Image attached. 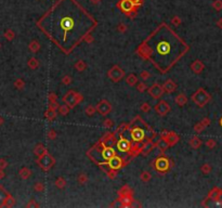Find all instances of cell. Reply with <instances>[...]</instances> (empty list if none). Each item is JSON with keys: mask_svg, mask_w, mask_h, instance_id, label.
I'll list each match as a JSON object with an SVG mask.
<instances>
[{"mask_svg": "<svg viewBox=\"0 0 222 208\" xmlns=\"http://www.w3.org/2000/svg\"><path fill=\"white\" fill-rule=\"evenodd\" d=\"M119 194L120 196H127V195H132L131 194V190L128 188L127 185H125L124 188L121 189V190L119 191Z\"/></svg>", "mask_w": 222, "mask_h": 208, "instance_id": "d6a6232c", "label": "cell"}, {"mask_svg": "<svg viewBox=\"0 0 222 208\" xmlns=\"http://www.w3.org/2000/svg\"><path fill=\"white\" fill-rule=\"evenodd\" d=\"M117 148H118V151H119V152H122V153L129 152V151H130V148H131V143L127 139L120 137L119 141L117 142Z\"/></svg>", "mask_w": 222, "mask_h": 208, "instance_id": "5bb4252c", "label": "cell"}, {"mask_svg": "<svg viewBox=\"0 0 222 208\" xmlns=\"http://www.w3.org/2000/svg\"><path fill=\"white\" fill-rule=\"evenodd\" d=\"M141 111H142L143 113H149V112L151 111V105H150L149 103H143L142 105H141Z\"/></svg>", "mask_w": 222, "mask_h": 208, "instance_id": "d590c367", "label": "cell"}, {"mask_svg": "<svg viewBox=\"0 0 222 208\" xmlns=\"http://www.w3.org/2000/svg\"><path fill=\"white\" fill-rule=\"evenodd\" d=\"M107 76H109V78L112 80V81L117 82V81H119L120 79H122V78H124L125 72L122 71V69H120L118 65H115V66H113L109 71V73H107Z\"/></svg>", "mask_w": 222, "mask_h": 208, "instance_id": "52a82bcc", "label": "cell"}, {"mask_svg": "<svg viewBox=\"0 0 222 208\" xmlns=\"http://www.w3.org/2000/svg\"><path fill=\"white\" fill-rule=\"evenodd\" d=\"M24 81H23L22 79H16L15 82H14V86H15V88L18 89H23L24 88Z\"/></svg>", "mask_w": 222, "mask_h": 208, "instance_id": "60d3db41", "label": "cell"}, {"mask_svg": "<svg viewBox=\"0 0 222 208\" xmlns=\"http://www.w3.org/2000/svg\"><path fill=\"white\" fill-rule=\"evenodd\" d=\"M29 50L31 51V52H34V53H36L38 50L40 49V44L38 41H36V40H34V41H31V44H29Z\"/></svg>", "mask_w": 222, "mask_h": 208, "instance_id": "4316f807", "label": "cell"}, {"mask_svg": "<svg viewBox=\"0 0 222 208\" xmlns=\"http://www.w3.org/2000/svg\"><path fill=\"white\" fill-rule=\"evenodd\" d=\"M202 171H203V173H205V175H208V173L211 171V166H210V165H208V164L203 165Z\"/></svg>", "mask_w": 222, "mask_h": 208, "instance_id": "74e56055", "label": "cell"}, {"mask_svg": "<svg viewBox=\"0 0 222 208\" xmlns=\"http://www.w3.org/2000/svg\"><path fill=\"white\" fill-rule=\"evenodd\" d=\"M96 111H97V107L92 106V105H88V106L86 107V110H84V113L88 116H92L96 113Z\"/></svg>", "mask_w": 222, "mask_h": 208, "instance_id": "4dcf8cb0", "label": "cell"}, {"mask_svg": "<svg viewBox=\"0 0 222 208\" xmlns=\"http://www.w3.org/2000/svg\"><path fill=\"white\" fill-rule=\"evenodd\" d=\"M34 189H35L36 192H42V191L44 190V185L41 182H37V183L35 184V186H34Z\"/></svg>", "mask_w": 222, "mask_h": 208, "instance_id": "8d00e7d4", "label": "cell"}, {"mask_svg": "<svg viewBox=\"0 0 222 208\" xmlns=\"http://www.w3.org/2000/svg\"><path fill=\"white\" fill-rule=\"evenodd\" d=\"M162 88H164V90L166 91V92L172 93V92H175V89H177V85H175V82L172 81L171 79H168L165 81L164 85H162Z\"/></svg>", "mask_w": 222, "mask_h": 208, "instance_id": "ac0fdd59", "label": "cell"}, {"mask_svg": "<svg viewBox=\"0 0 222 208\" xmlns=\"http://www.w3.org/2000/svg\"><path fill=\"white\" fill-rule=\"evenodd\" d=\"M11 197V195L0 185V207H6L7 206V202L8 199Z\"/></svg>", "mask_w": 222, "mask_h": 208, "instance_id": "2e32d148", "label": "cell"}, {"mask_svg": "<svg viewBox=\"0 0 222 208\" xmlns=\"http://www.w3.org/2000/svg\"><path fill=\"white\" fill-rule=\"evenodd\" d=\"M71 81H72V79H71V77H69V76H64V77H63V79H62V82L64 85H68V84H71Z\"/></svg>", "mask_w": 222, "mask_h": 208, "instance_id": "c3c4849f", "label": "cell"}, {"mask_svg": "<svg viewBox=\"0 0 222 208\" xmlns=\"http://www.w3.org/2000/svg\"><path fill=\"white\" fill-rule=\"evenodd\" d=\"M65 184H66V182H65V180H64V178H63V177H60V178H58V179H56V185L58 186L59 189H63L65 186Z\"/></svg>", "mask_w": 222, "mask_h": 208, "instance_id": "836d02e7", "label": "cell"}, {"mask_svg": "<svg viewBox=\"0 0 222 208\" xmlns=\"http://www.w3.org/2000/svg\"><path fill=\"white\" fill-rule=\"evenodd\" d=\"M220 126L222 127V118H221V119H220Z\"/></svg>", "mask_w": 222, "mask_h": 208, "instance_id": "680465c9", "label": "cell"}, {"mask_svg": "<svg viewBox=\"0 0 222 208\" xmlns=\"http://www.w3.org/2000/svg\"><path fill=\"white\" fill-rule=\"evenodd\" d=\"M20 177L22 178V179H24V180H26V179H28L29 177H31V171L29 170L27 167H23L22 169L20 170Z\"/></svg>", "mask_w": 222, "mask_h": 208, "instance_id": "d4e9b609", "label": "cell"}, {"mask_svg": "<svg viewBox=\"0 0 222 208\" xmlns=\"http://www.w3.org/2000/svg\"><path fill=\"white\" fill-rule=\"evenodd\" d=\"M2 123H3V119L1 117H0V125H2Z\"/></svg>", "mask_w": 222, "mask_h": 208, "instance_id": "6f0895ef", "label": "cell"}, {"mask_svg": "<svg viewBox=\"0 0 222 208\" xmlns=\"http://www.w3.org/2000/svg\"><path fill=\"white\" fill-rule=\"evenodd\" d=\"M0 48H1V44H0Z\"/></svg>", "mask_w": 222, "mask_h": 208, "instance_id": "91938a15", "label": "cell"}, {"mask_svg": "<svg viewBox=\"0 0 222 208\" xmlns=\"http://www.w3.org/2000/svg\"><path fill=\"white\" fill-rule=\"evenodd\" d=\"M124 162H122V160L120 157H118V156H114V157H112L109 160H107V162L105 163H102V164H100V166H109V169H114V170H117V169L121 168L122 166H124Z\"/></svg>", "mask_w": 222, "mask_h": 208, "instance_id": "ba28073f", "label": "cell"}, {"mask_svg": "<svg viewBox=\"0 0 222 208\" xmlns=\"http://www.w3.org/2000/svg\"><path fill=\"white\" fill-rule=\"evenodd\" d=\"M146 85L144 84V82H140V84L138 85V87H137V90L139 91V92H144L145 90H146Z\"/></svg>", "mask_w": 222, "mask_h": 208, "instance_id": "ee69618b", "label": "cell"}, {"mask_svg": "<svg viewBox=\"0 0 222 208\" xmlns=\"http://www.w3.org/2000/svg\"><path fill=\"white\" fill-rule=\"evenodd\" d=\"M202 144H203L202 140H200L198 137H193L191 140H190V145H191L192 148H194V150H196V148H199Z\"/></svg>", "mask_w": 222, "mask_h": 208, "instance_id": "7402d4cb", "label": "cell"}, {"mask_svg": "<svg viewBox=\"0 0 222 208\" xmlns=\"http://www.w3.org/2000/svg\"><path fill=\"white\" fill-rule=\"evenodd\" d=\"M126 82L129 86H134V85L138 82V78H137V76L134 75V74H130L129 76H127Z\"/></svg>", "mask_w": 222, "mask_h": 208, "instance_id": "484cf974", "label": "cell"}, {"mask_svg": "<svg viewBox=\"0 0 222 208\" xmlns=\"http://www.w3.org/2000/svg\"><path fill=\"white\" fill-rule=\"evenodd\" d=\"M77 180H78V182H79L80 184H84L87 182V176L84 175V173H81V175H79L78 176V178H77Z\"/></svg>", "mask_w": 222, "mask_h": 208, "instance_id": "ab89813d", "label": "cell"}, {"mask_svg": "<svg viewBox=\"0 0 222 208\" xmlns=\"http://www.w3.org/2000/svg\"><path fill=\"white\" fill-rule=\"evenodd\" d=\"M209 124H210V120H209L208 118H204L202 122L198 123L197 125H195V127H194V130H195V132L199 133V132H202V131L204 130V129L206 128V127L208 126Z\"/></svg>", "mask_w": 222, "mask_h": 208, "instance_id": "d6986e66", "label": "cell"}, {"mask_svg": "<svg viewBox=\"0 0 222 208\" xmlns=\"http://www.w3.org/2000/svg\"><path fill=\"white\" fill-rule=\"evenodd\" d=\"M86 67H87V64L84 62V61H78L77 63L75 64V69H77L78 72H84V69H86Z\"/></svg>", "mask_w": 222, "mask_h": 208, "instance_id": "f546056e", "label": "cell"}, {"mask_svg": "<svg viewBox=\"0 0 222 208\" xmlns=\"http://www.w3.org/2000/svg\"><path fill=\"white\" fill-rule=\"evenodd\" d=\"M131 138H132V140L134 142H142L145 138L144 130L141 128H138V127L133 128L131 130Z\"/></svg>", "mask_w": 222, "mask_h": 208, "instance_id": "4fadbf2b", "label": "cell"}, {"mask_svg": "<svg viewBox=\"0 0 222 208\" xmlns=\"http://www.w3.org/2000/svg\"><path fill=\"white\" fill-rule=\"evenodd\" d=\"M187 102V98L185 97V94L183 93H180V94H178L177 98H175V103L179 105V106H184L185 104Z\"/></svg>", "mask_w": 222, "mask_h": 208, "instance_id": "44dd1931", "label": "cell"}, {"mask_svg": "<svg viewBox=\"0 0 222 208\" xmlns=\"http://www.w3.org/2000/svg\"><path fill=\"white\" fill-rule=\"evenodd\" d=\"M2 178H5V171L3 169H0V179H2Z\"/></svg>", "mask_w": 222, "mask_h": 208, "instance_id": "9f6ffc18", "label": "cell"}, {"mask_svg": "<svg viewBox=\"0 0 222 208\" xmlns=\"http://www.w3.org/2000/svg\"><path fill=\"white\" fill-rule=\"evenodd\" d=\"M58 110L61 115H67L69 110H71V107H69L68 105H66V104H64V105H60V106L58 107Z\"/></svg>", "mask_w": 222, "mask_h": 208, "instance_id": "f1b7e54d", "label": "cell"}, {"mask_svg": "<svg viewBox=\"0 0 222 208\" xmlns=\"http://www.w3.org/2000/svg\"><path fill=\"white\" fill-rule=\"evenodd\" d=\"M118 31H119L120 33H125V31H127V26H126V25H125V24H122V23H121V24L118 25Z\"/></svg>", "mask_w": 222, "mask_h": 208, "instance_id": "f907efd6", "label": "cell"}, {"mask_svg": "<svg viewBox=\"0 0 222 208\" xmlns=\"http://www.w3.org/2000/svg\"><path fill=\"white\" fill-rule=\"evenodd\" d=\"M101 0H90V2L92 3V5H99L100 3Z\"/></svg>", "mask_w": 222, "mask_h": 208, "instance_id": "11a10c76", "label": "cell"}, {"mask_svg": "<svg viewBox=\"0 0 222 208\" xmlns=\"http://www.w3.org/2000/svg\"><path fill=\"white\" fill-rule=\"evenodd\" d=\"M189 50V46L167 24H162L139 47L138 54L160 73H167Z\"/></svg>", "mask_w": 222, "mask_h": 208, "instance_id": "7a4b0ae2", "label": "cell"}, {"mask_svg": "<svg viewBox=\"0 0 222 208\" xmlns=\"http://www.w3.org/2000/svg\"><path fill=\"white\" fill-rule=\"evenodd\" d=\"M113 125H114V123H113V120H111V119H106L104 123H103V126H104L105 128H111Z\"/></svg>", "mask_w": 222, "mask_h": 208, "instance_id": "bcb514c9", "label": "cell"}, {"mask_svg": "<svg viewBox=\"0 0 222 208\" xmlns=\"http://www.w3.org/2000/svg\"><path fill=\"white\" fill-rule=\"evenodd\" d=\"M140 178H141V180H142L143 182H149L150 180H151L152 176L150 175L149 173H146V171H144V173H141Z\"/></svg>", "mask_w": 222, "mask_h": 208, "instance_id": "e575fe53", "label": "cell"}, {"mask_svg": "<svg viewBox=\"0 0 222 208\" xmlns=\"http://www.w3.org/2000/svg\"><path fill=\"white\" fill-rule=\"evenodd\" d=\"M170 168L169 160L166 157H159L155 160V169L159 173H166Z\"/></svg>", "mask_w": 222, "mask_h": 208, "instance_id": "9c48e42d", "label": "cell"}, {"mask_svg": "<svg viewBox=\"0 0 222 208\" xmlns=\"http://www.w3.org/2000/svg\"><path fill=\"white\" fill-rule=\"evenodd\" d=\"M216 144H217V143H216V141H215V140H212V139H209L208 141L206 142V146L208 148H213L216 146Z\"/></svg>", "mask_w": 222, "mask_h": 208, "instance_id": "f6af8a7d", "label": "cell"}, {"mask_svg": "<svg viewBox=\"0 0 222 208\" xmlns=\"http://www.w3.org/2000/svg\"><path fill=\"white\" fill-rule=\"evenodd\" d=\"M155 112L159 116H165L170 112V106H169V104L167 102L159 101L155 106Z\"/></svg>", "mask_w": 222, "mask_h": 208, "instance_id": "7c38bea8", "label": "cell"}, {"mask_svg": "<svg viewBox=\"0 0 222 208\" xmlns=\"http://www.w3.org/2000/svg\"><path fill=\"white\" fill-rule=\"evenodd\" d=\"M171 23H172L175 26H179V25L181 24V19L179 18V16H173L172 19H171Z\"/></svg>", "mask_w": 222, "mask_h": 208, "instance_id": "b9f144b4", "label": "cell"}, {"mask_svg": "<svg viewBox=\"0 0 222 208\" xmlns=\"http://www.w3.org/2000/svg\"><path fill=\"white\" fill-rule=\"evenodd\" d=\"M164 139L167 140V142H168L170 145H175V144L177 143L178 141H179V137H178V135H175V132H168Z\"/></svg>", "mask_w": 222, "mask_h": 208, "instance_id": "ffe728a7", "label": "cell"}, {"mask_svg": "<svg viewBox=\"0 0 222 208\" xmlns=\"http://www.w3.org/2000/svg\"><path fill=\"white\" fill-rule=\"evenodd\" d=\"M38 66H39V62H38L37 59H35V58L29 59V61H28V67L29 69H38Z\"/></svg>", "mask_w": 222, "mask_h": 208, "instance_id": "83f0119b", "label": "cell"}, {"mask_svg": "<svg viewBox=\"0 0 222 208\" xmlns=\"http://www.w3.org/2000/svg\"><path fill=\"white\" fill-rule=\"evenodd\" d=\"M37 164L39 165V167L44 171H48L49 169H51L52 167L56 164V160L52 157L49 153H46L44 155L38 157L37 160Z\"/></svg>", "mask_w": 222, "mask_h": 208, "instance_id": "5b68a950", "label": "cell"}, {"mask_svg": "<svg viewBox=\"0 0 222 208\" xmlns=\"http://www.w3.org/2000/svg\"><path fill=\"white\" fill-rule=\"evenodd\" d=\"M133 3H136L138 7H140V6H142V3H143V0H131Z\"/></svg>", "mask_w": 222, "mask_h": 208, "instance_id": "f5cc1de1", "label": "cell"}, {"mask_svg": "<svg viewBox=\"0 0 222 208\" xmlns=\"http://www.w3.org/2000/svg\"><path fill=\"white\" fill-rule=\"evenodd\" d=\"M5 36H6V38H7L8 40H12L15 35H14V33L11 31V29H8V31L5 33Z\"/></svg>", "mask_w": 222, "mask_h": 208, "instance_id": "7bdbcfd3", "label": "cell"}, {"mask_svg": "<svg viewBox=\"0 0 222 208\" xmlns=\"http://www.w3.org/2000/svg\"><path fill=\"white\" fill-rule=\"evenodd\" d=\"M34 153L37 155L38 157H40V156H42V155H44L46 153H48V152H47V148H44V145H42V144H38V145L35 148V150H34Z\"/></svg>", "mask_w": 222, "mask_h": 208, "instance_id": "603a6c76", "label": "cell"}, {"mask_svg": "<svg viewBox=\"0 0 222 208\" xmlns=\"http://www.w3.org/2000/svg\"><path fill=\"white\" fill-rule=\"evenodd\" d=\"M212 8L216 11H221L222 10V0H215L212 2Z\"/></svg>", "mask_w": 222, "mask_h": 208, "instance_id": "1f68e13d", "label": "cell"}, {"mask_svg": "<svg viewBox=\"0 0 222 208\" xmlns=\"http://www.w3.org/2000/svg\"><path fill=\"white\" fill-rule=\"evenodd\" d=\"M140 77H141V79H142V80H147L150 77H151V74H150L147 71H142V72H141V74H140Z\"/></svg>", "mask_w": 222, "mask_h": 208, "instance_id": "f35d334b", "label": "cell"}, {"mask_svg": "<svg viewBox=\"0 0 222 208\" xmlns=\"http://www.w3.org/2000/svg\"><path fill=\"white\" fill-rule=\"evenodd\" d=\"M96 107H97V111L103 116L109 114L112 111V105L107 100H102V101H100L98 104H97Z\"/></svg>", "mask_w": 222, "mask_h": 208, "instance_id": "30bf717a", "label": "cell"}, {"mask_svg": "<svg viewBox=\"0 0 222 208\" xmlns=\"http://www.w3.org/2000/svg\"><path fill=\"white\" fill-rule=\"evenodd\" d=\"M164 88L162 85L159 84H154L152 85L151 88H149V93L153 99H159L164 94Z\"/></svg>", "mask_w": 222, "mask_h": 208, "instance_id": "8fae6325", "label": "cell"}, {"mask_svg": "<svg viewBox=\"0 0 222 208\" xmlns=\"http://www.w3.org/2000/svg\"><path fill=\"white\" fill-rule=\"evenodd\" d=\"M217 26L219 27V28H222V18L217 22Z\"/></svg>", "mask_w": 222, "mask_h": 208, "instance_id": "db71d44e", "label": "cell"}, {"mask_svg": "<svg viewBox=\"0 0 222 208\" xmlns=\"http://www.w3.org/2000/svg\"><path fill=\"white\" fill-rule=\"evenodd\" d=\"M63 101L71 109H73V107H75L77 104H79L82 101V97L79 93H76L75 91L71 90L65 94V97L63 98Z\"/></svg>", "mask_w": 222, "mask_h": 208, "instance_id": "8992f818", "label": "cell"}, {"mask_svg": "<svg viewBox=\"0 0 222 208\" xmlns=\"http://www.w3.org/2000/svg\"><path fill=\"white\" fill-rule=\"evenodd\" d=\"M117 7L124 12L126 15L133 18V15L136 14L137 10H138V6L136 3H133L131 0H119Z\"/></svg>", "mask_w": 222, "mask_h": 208, "instance_id": "3957f363", "label": "cell"}, {"mask_svg": "<svg viewBox=\"0 0 222 208\" xmlns=\"http://www.w3.org/2000/svg\"><path fill=\"white\" fill-rule=\"evenodd\" d=\"M156 146H157V148H159L160 151H166L167 148L170 146V144L167 142V140L165 139H160L159 141L156 143Z\"/></svg>", "mask_w": 222, "mask_h": 208, "instance_id": "cb8c5ba5", "label": "cell"}, {"mask_svg": "<svg viewBox=\"0 0 222 208\" xmlns=\"http://www.w3.org/2000/svg\"><path fill=\"white\" fill-rule=\"evenodd\" d=\"M192 100L194 101V103L196 105H198L199 107H204L209 101H210V95L208 92L204 90L203 88H199L193 95H192Z\"/></svg>", "mask_w": 222, "mask_h": 208, "instance_id": "277c9868", "label": "cell"}, {"mask_svg": "<svg viewBox=\"0 0 222 208\" xmlns=\"http://www.w3.org/2000/svg\"><path fill=\"white\" fill-rule=\"evenodd\" d=\"M8 166V162L5 158H0V169H5Z\"/></svg>", "mask_w": 222, "mask_h": 208, "instance_id": "7dc6e473", "label": "cell"}, {"mask_svg": "<svg viewBox=\"0 0 222 208\" xmlns=\"http://www.w3.org/2000/svg\"><path fill=\"white\" fill-rule=\"evenodd\" d=\"M96 25L97 21L76 0H58L37 22V26L66 54L86 39Z\"/></svg>", "mask_w": 222, "mask_h": 208, "instance_id": "6da1fadb", "label": "cell"}, {"mask_svg": "<svg viewBox=\"0 0 222 208\" xmlns=\"http://www.w3.org/2000/svg\"><path fill=\"white\" fill-rule=\"evenodd\" d=\"M115 151H114L113 148H111V146H106V148H104L102 150V152H101V156H102V158L104 160H109L112 157H114L115 156ZM102 164V163H101ZM100 165V164H99Z\"/></svg>", "mask_w": 222, "mask_h": 208, "instance_id": "9a60e30c", "label": "cell"}, {"mask_svg": "<svg viewBox=\"0 0 222 208\" xmlns=\"http://www.w3.org/2000/svg\"><path fill=\"white\" fill-rule=\"evenodd\" d=\"M129 127V125L128 124H125V125H121V126L119 127V128H118V132L119 133H122V132H125V130H126L127 128H128Z\"/></svg>", "mask_w": 222, "mask_h": 208, "instance_id": "681fc988", "label": "cell"}, {"mask_svg": "<svg viewBox=\"0 0 222 208\" xmlns=\"http://www.w3.org/2000/svg\"><path fill=\"white\" fill-rule=\"evenodd\" d=\"M56 131L54 130H50L49 131V133H48V138H50V139H56Z\"/></svg>", "mask_w": 222, "mask_h": 208, "instance_id": "816d5d0a", "label": "cell"}, {"mask_svg": "<svg viewBox=\"0 0 222 208\" xmlns=\"http://www.w3.org/2000/svg\"><path fill=\"white\" fill-rule=\"evenodd\" d=\"M204 69H205V65L203 64V62L199 60L194 61V62L191 64V69L195 74H200L203 71H204Z\"/></svg>", "mask_w": 222, "mask_h": 208, "instance_id": "e0dca14e", "label": "cell"}]
</instances>
